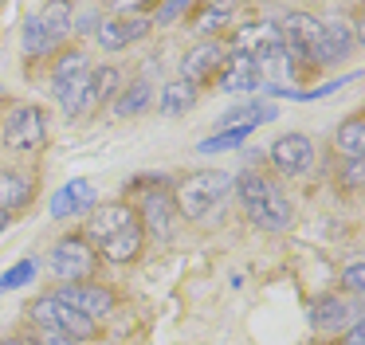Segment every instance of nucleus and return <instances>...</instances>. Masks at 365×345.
<instances>
[{
    "label": "nucleus",
    "mask_w": 365,
    "mask_h": 345,
    "mask_svg": "<svg viewBox=\"0 0 365 345\" xmlns=\"http://www.w3.org/2000/svg\"><path fill=\"white\" fill-rule=\"evenodd\" d=\"M232 188H236L240 204L247 208V216H252L255 227H263V232H283V227H291V216H294L291 200H287L267 177L244 172V177H232Z\"/></svg>",
    "instance_id": "obj_1"
},
{
    "label": "nucleus",
    "mask_w": 365,
    "mask_h": 345,
    "mask_svg": "<svg viewBox=\"0 0 365 345\" xmlns=\"http://www.w3.org/2000/svg\"><path fill=\"white\" fill-rule=\"evenodd\" d=\"M228 192H232V172L205 169V172H192V177H185L181 185H177L173 204H177L181 216L205 220V216H212V212L228 200Z\"/></svg>",
    "instance_id": "obj_2"
},
{
    "label": "nucleus",
    "mask_w": 365,
    "mask_h": 345,
    "mask_svg": "<svg viewBox=\"0 0 365 345\" xmlns=\"http://www.w3.org/2000/svg\"><path fill=\"white\" fill-rule=\"evenodd\" d=\"M32 318L40 321L48 334H63L71 337V341H83L87 345L91 337H98V321H91L83 310H75V306L59 302L56 294H43L32 302Z\"/></svg>",
    "instance_id": "obj_3"
},
{
    "label": "nucleus",
    "mask_w": 365,
    "mask_h": 345,
    "mask_svg": "<svg viewBox=\"0 0 365 345\" xmlns=\"http://www.w3.org/2000/svg\"><path fill=\"white\" fill-rule=\"evenodd\" d=\"M48 267L56 271V279H63V282H87V279H95V271H98V255L83 235H63V240L51 247Z\"/></svg>",
    "instance_id": "obj_4"
},
{
    "label": "nucleus",
    "mask_w": 365,
    "mask_h": 345,
    "mask_svg": "<svg viewBox=\"0 0 365 345\" xmlns=\"http://www.w3.org/2000/svg\"><path fill=\"white\" fill-rule=\"evenodd\" d=\"M48 141V114L40 106H16L4 122V145L12 153H36V149Z\"/></svg>",
    "instance_id": "obj_5"
},
{
    "label": "nucleus",
    "mask_w": 365,
    "mask_h": 345,
    "mask_svg": "<svg viewBox=\"0 0 365 345\" xmlns=\"http://www.w3.org/2000/svg\"><path fill=\"white\" fill-rule=\"evenodd\" d=\"M56 298L67 306H75V310H83L91 321L114 314V294L106 287H95V282H63V287L56 290Z\"/></svg>",
    "instance_id": "obj_6"
},
{
    "label": "nucleus",
    "mask_w": 365,
    "mask_h": 345,
    "mask_svg": "<svg viewBox=\"0 0 365 345\" xmlns=\"http://www.w3.org/2000/svg\"><path fill=\"white\" fill-rule=\"evenodd\" d=\"M310 161H314V145H310L307 133H283V138L271 141V165H275L283 177L307 172Z\"/></svg>",
    "instance_id": "obj_7"
},
{
    "label": "nucleus",
    "mask_w": 365,
    "mask_h": 345,
    "mask_svg": "<svg viewBox=\"0 0 365 345\" xmlns=\"http://www.w3.org/2000/svg\"><path fill=\"white\" fill-rule=\"evenodd\" d=\"M142 224L150 227V235L158 243H169L177 232V204L173 192H161V188H150L142 196Z\"/></svg>",
    "instance_id": "obj_8"
},
{
    "label": "nucleus",
    "mask_w": 365,
    "mask_h": 345,
    "mask_svg": "<svg viewBox=\"0 0 365 345\" xmlns=\"http://www.w3.org/2000/svg\"><path fill=\"white\" fill-rule=\"evenodd\" d=\"M220 63H224V43L205 39V43H197L181 59V78H185V83H192V86H200L205 78H212L216 71H220Z\"/></svg>",
    "instance_id": "obj_9"
},
{
    "label": "nucleus",
    "mask_w": 365,
    "mask_h": 345,
    "mask_svg": "<svg viewBox=\"0 0 365 345\" xmlns=\"http://www.w3.org/2000/svg\"><path fill=\"white\" fill-rule=\"evenodd\" d=\"M354 321H361L357 310L346 306L341 298H334V294H322V298L310 302V326H314L318 334H338V329L354 326Z\"/></svg>",
    "instance_id": "obj_10"
},
{
    "label": "nucleus",
    "mask_w": 365,
    "mask_h": 345,
    "mask_svg": "<svg viewBox=\"0 0 365 345\" xmlns=\"http://www.w3.org/2000/svg\"><path fill=\"white\" fill-rule=\"evenodd\" d=\"M130 224H138L134 208H126V204H106V208H95L87 216V235H83V240H87V243H103V240L118 235L122 227H130Z\"/></svg>",
    "instance_id": "obj_11"
},
{
    "label": "nucleus",
    "mask_w": 365,
    "mask_h": 345,
    "mask_svg": "<svg viewBox=\"0 0 365 345\" xmlns=\"http://www.w3.org/2000/svg\"><path fill=\"white\" fill-rule=\"evenodd\" d=\"M145 31H150V20L145 16H134V20H103L95 28V39L103 51H122V47H130L134 39H142Z\"/></svg>",
    "instance_id": "obj_12"
},
{
    "label": "nucleus",
    "mask_w": 365,
    "mask_h": 345,
    "mask_svg": "<svg viewBox=\"0 0 365 345\" xmlns=\"http://www.w3.org/2000/svg\"><path fill=\"white\" fill-rule=\"evenodd\" d=\"M224 63H228V71L220 75V91H224V94H236V91H259V86H263V75H259V67H255L252 55L232 51V59H224Z\"/></svg>",
    "instance_id": "obj_13"
},
{
    "label": "nucleus",
    "mask_w": 365,
    "mask_h": 345,
    "mask_svg": "<svg viewBox=\"0 0 365 345\" xmlns=\"http://www.w3.org/2000/svg\"><path fill=\"white\" fill-rule=\"evenodd\" d=\"M279 43V24H271V20H255V24H244V28H236V36H232V51H240V55H259V51H267V47H275Z\"/></svg>",
    "instance_id": "obj_14"
},
{
    "label": "nucleus",
    "mask_w": 365,
    "mask_h": 345,
    "mask_svg": "<svg viewBox=\"0 0 365 345\" xmlns=\"http://www.w3.org/2000/svg\"><path fill=\"white\" fill-rule=\"evenodd\" d=\"M142 247H145L142 224H130V227H122L118 235L98 243V255H103L106 263H134V259L142 255Z\"/></svg>",
    "instance_id": "obj_15"
},
{
    "label": "nucleus",
    "mask_w": 365,
    "mask_h": 345,
    "mask_svg": "<svg viewBox=\"0 0 365 345\" xmlns=\"http://www.w3.org/2000/svg\"><path fill=\"white\" fill-rule=\"evenodd\" d=\"M32 204V180L16 169H0V212H20Z\"/></svg>",
    "instance_id": "obj_16"
},
{
    "label": "nucleus",
    "mask_w": 365,
    "mask_h": 345,
    "mask_svg": "<svg viewBox=\"0 0 365 345\" xmlns=\"http://www.w3.org/2000/svg\"><path fill=\"white\" fill-rule=\"evenodd\" d=\"M275 118V106L271 102H244V106L228 110V114L220 118V130H255L259 122H271Z\"/></svg>",
    "instance_id": "obj_17"
},
{
    "label": "nucleus",
    "mask_w": 365,
    "mask_h": 345,
    "mask_svg": "<svg viewBox=\"0 0 365 345\" xmlns=\"http://www.w3.org/2000/svg\"><path fill=\"white\" fill-rule=\"evenodd\" d=\"M192 106H197V86L185 83V78H173V83H165V91H161V102H158L161 114H165V118H181V114H189Z\"/></svg>",
    "instance_id": "obj_18"
},
{
    "label": "nucleus",
    "mask_w": 365,
    "mask_h": 345,
    "mask_svg": "<svg viewBox=\"0 0 365 345\" xmlns=\"http://www.w3.org/2000/svg\"><path fill=\"white\" fill-rule=\"evenodd\" d=\"M118 86H122L118 67H98V71H91V110H98V106H106L110 98H118Z\"/></svg>",
    "instance_id": "obj_19"
},
{
    "label": "nucleus",
    "mask_w": 365,
    "mask_h": 345,
    "mask_svg": "<svg viewBox=\"0 0 365 345\" xmlns=\"http://www.w3.org/2000/svg\"><path fill=\"white\" fill-rule=\"evenodd\" d=\"M20 39H24V55H32V59L56 51V43H59V39L51 36L48 28H43L40 16H28V20H24V36H20Z\"/></svg>",
    "instance_id": "obj_20"
},
{
    "label": "nucleus",
    "mask_w": 365,
    "mask_h": 345,
    "mask_svg": "<svg viewBox=\"0 0 365 345\" xmlns=\"http://www.w3.org/2000/svg\"><path fill=\"white\" fill-rule=\"evenodd\" d=\"M150 102H153L150 83H134V86H126V91L114 98V114H118V118H138V114L150 110Z\"/></svg>",
    "instance_id": "obj_21"
},
{
    "label": "nucleus",
    "mask_w": 365,
    "mask_h": 345,
    "mask_svg": "<svg viewBox=\"0 0 365 345\" xmlns=\"http://www.w3.org/2000/svg\"><path fill=\"white\" fill-rule=\"evenodd\" d=\"M338 149L346 161H361V153H365V122L361 118H346L338 125Z\"/></svg>",
    "instance_id": "obj_22"
},
{
    "label": "nucleus",
    "mask_w": 365,
    "mask_h": 345,
    "mask_svg": "<svg viewBox=\"0 0 365 345\" xmlns=\"http://www.w3.org/2000/svg\"><path fill=\"white\" fill-rule=\"evenodd\" d=\"M87 71H91V63H87V55H83V51H63L56 59V71H51V94H56L59 86H67L71 78L87 75Z\"/></svg>",
    "instance_id": "obj_23"
},
{
    "label": "nucleus",
    "mask_w": 365,
    "mask_h": 345,
    "mask_svg": "<svg viewBox=\"0 0 365 345\" xmlns=\"http://www.w3.org/2000/svg\"><path fill=\"white\" fill-rule=\"evenodd\" d=\"M349 51H354V36H349V28L338 24V20H330L326 24V55H330V63L346 59Z\"/></svg>",
    "instance_id": "obj_24"
},
{
    "label": "nucleus",
    "mask_w": 365,
    "mask_h": 345,
    "mask_svg": "<svg viewBox=\"0 0 365 345\" xmlns=\"http://www.w3.org/2000/svg\"><path fill=\"white\" fill-rule=\"evenodd\" d=\"M36 16H40L43 28H48L56 39H63L67 31H71V4H43Z\"/></svg>",
    "instance_id": "obj_25"
},
{
    "label": "nucleus",
    "mask_w": 365,
    "mask_h": 345,
    "mask_svg": "<svg viewBox=\"0 0 365 345\" xmlns=\"http://www.w3.org/2000/svg\"><path fill=\"white\" fill-rule=\"evenodd\" d=\"M228 20H232V8H228V4H212V8H205V12H200L197 31H200L205 39H212V36H216V31H220Z\"/></svg>",
    "instance_id": "obj_26"
},
{
    "label": "nucleus",
    "mask_w": 365,
    "mask_h": 345,
    "mask_svg": "<svg viewBox=\"0 0 365 345\" xmlns=\"http://www.w3.org/2000/svg\"><path fill=\"white\" fill-rule=\"evenodd\" d=\"M67 196H71V212H75V216L95 212V185H91V180H71V185H67Z\"/></svg>",
    "instance_id": "obj_27"
},
{
    "label": "nucleus",
    "mask_w": 365,
    "mask_h": 345,
    "mask_svg": "<svg viewBox=\"0 0 365 345\" xmlns=\"http://www.w3.org/2000/svg\"><path fill=\"white\" fill-rule=\"evenodd\" d=\"M98 24H103V16H98L95 4H71V31H79V36H95Z\"/></svg>",
    "instance_id": "obj_28"
},
{
    "label": "nucleus",
    "mask_w": 365,
    "mask_h": 345,
    "mask_svg": "<svg viewBox=\"0 0 365 345\" xmlns=\"http://www.w3.org/2000/svg\"><path fill=\"white\" fill-rule=\"evenodd\" d=\"M252 130H224V133H216V138H205L200 141V153H220V149H240L244 145V138Z\"/></svg>",
    "instance_id": "obj_29"
},
{
    "label": "nucleus",
    "mask_w": 365,
    "mask_h": 345,
    "mask_svg": "<svg viewBox=\"0 0 365 345\" xmlns=\"http://www.w3.org/2000/svg\"><path fill=\"white\" fill-rule=\"evenodd\" d=\"M32 274H36V263H32V259H24V263H16V267H12V271H9V274H4V279H0V290H12V287H24V282H28V279H32Z\"/></svg>",
    "instance_id": "obj_30"
},
{
    "label": "nucleus",
    "mask_w": 365,
    "mask_h": 345,
    "mask_svg": "<svg viewBox=\"0 0 365 345\" xmlns=\"http://www.w3.org/2000/svg\"><path fill=\"white\" fill-rule=\"evenodd\" d=\"M341 287H346L349 294H361V290H365V263H361V259H354V263L341 271Z\"/></svg>",
    "instance_id": "obj_31"
},
{
    "label": "nucleus",
    "mask_w": 365,
    "mask_h": 345,
    "mask_svg": "<svg viewBox=\"0 0 365 345\" xmlns=\"http://www.w3.org/2000/svg\"><path fill=\"white\" fill-rule=\"evenodd\" d=\"M51 216H71V196H67V188H59L56 196H51Z\"/></svg>",
    "instance_id": "obj_32"
},
{
    "label": "nucleus",
    "mask_w": 365,
    "mask_h": 345,
    "mask_svg": "<svg viewBox=\"0 0 365 345\" xmlns=\"http://www.w3.org/2000/svg\"><path fill=\"white\" fill-rule=\"evenodd\" d=\"M181 12H189V4H185V0H177V4H161V8H158V24H169V20H177Z\"/></svg>",
    "instance_id": "obj_33"
},
{
    "label": "nucleus",
    "mask_w": 365,
    "mask_h": 345,
    "mask_svg": "<svg viewBox=\"0 0 365 345\" xmlns=\"http://www.w3.org/2000/svg\"><path fill=\"white\" fill-rule=\"evenodd\" d=\"M361 177H365V169H361V161H346V188H357L361 185Z\"/></svg>",
    "instance_id": "obj_34"
},
{
    "label": "nucleus",
    "mask_w": 365,
    "mask_h": 345,
    "mask_svg": "<svg viewBox=\"0 0 365 345\" xmlns=\"http://www.w3.org/2000/svg\"><path fill=\"white\" fill-rule=\"evenodd\" d=\"M341 345H365V321H354L346 329V337H341Z\"/></svg>",
    "instance_id": "obj_35"
},
{
    "label": "nucleus",
    "mask_w": 365,
    "mask_h": 345,
    "mask_svg": "<svg viewBox=\"0 0 365 345\" xmlns=\"http://www.w3.org/2000/svg\"><path fill=\"white\" fill-rule=\"evenodd\" d=\"M48 345H83V341H71V337H63V334H48Z\"/></svg>",
    "instance_id": "obj_36"
},
{
    "label": "nucleus",
    "mask_w": 365,
    "mask_h": 345,
    "mask_svg": "<svg viewBox=\"0 0 365 345\" xmlns=\"http://www.w3.org/2000/svg\"><path fill=\"white\" fill-rule=\"evenodd\" d=\"M0 345H36V341H28V337H9V341H0Z\"/></svg>",
    "instance_id": "obj_37"
},
{
    "label": "nucleus",
    "mask_w": 365,
    "mask_h": 345,
    "mask_svg": "<svg viewBox=\"0 0 365 345\" xmlns=\"http://www.w3.org/2000/svg\"><path fill=\"white\" fill-rule=\"evenodd\" d=\"M9 220H12L9 212H0V232H4V227H9Z\"/></svg>",
    "instance_id": "obj_38"
}]
</instances>
